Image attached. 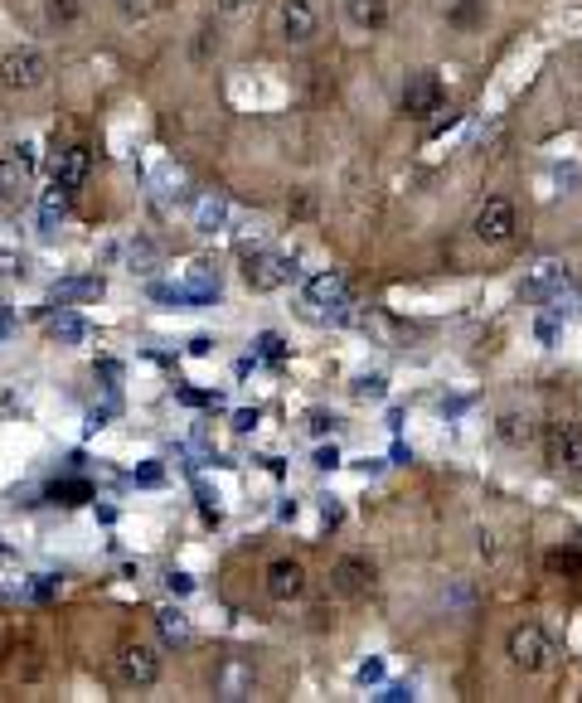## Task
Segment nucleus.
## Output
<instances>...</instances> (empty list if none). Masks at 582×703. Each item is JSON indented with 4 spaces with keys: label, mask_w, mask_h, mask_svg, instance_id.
<instances>
[{
    "label": "nucleus",
    "mask_w": 582,
    "mask_h": 703,
    "mask_svg": "<svg viewBox=\"0 0 582 703\" xmlns=\"http://www.w3.org/2000/svg\"><path fill=\"white\" fill-rule=\"evenodd\" d=\"M306 427L316 432V437H326V432L340 427V418H335V412H311V418H306Z\"/></svg>",
    "instance_id": "nucleus-30"
},
{
    "label": "nucleus",
    "mask_w": 582,
    "mask_h": 703,
    "mask_svg": "<svg viewBox=\"0 0 582 703\" xmlns=\"http://www.w3.org/2000/svg\"><path fill=\"white\" fill-rule=\"evenodd\" d=\"M165 587H171L175 597H185V593H195V577L189 573H165Z\"/></svg>",
    "instance_id": "nucleus-31"
},
{
    "label": "nucleus",
    "mask_w": 582,
    "mask_h": 703,
    "mask_svg": "<svg viewBox=\"0 0 582 703\" xmlns=\"http://www.w3.org/2000/svg\"><path fill=\"white\" fill-rule=\"evenodd\" d=\"M442 112V78H436L432 69H422V73H412L408 83H403V117H412V121H428Z\"/></svg>",
    "instance_id": "nucleus-7"
},
{
    "label": "nucleus",
    "mask_w": 582,
    "mask_h": 703,
    "mask_svg": "<svg viewBox=\"0 0 582 703\" xmlns=\"http://www.w3.org/2000/svg\"><path fill=\"white\" fill-rule=\"evenodd\" d=\"M267 597L272 601L306 597V567H301L296 558H277V563H267Z\"/></svg>",
    "instance_id": "nucleus-12"
},
{
    "label": "nucleus",
    "mask_w": 582,
    "mask_h": 703,
    "mask_svg": "<svg viewBox=\"0 0 582 703\" xmlns=\"http://www.w3.org/2000/svg\"><path fill=\"white\" fill-rule=\"evenodd\" d=\"M257 354H263V360H287V340L282 335H257Z\"/></svg>",
    "instance_id": "nucleus-28"
},
{
    "label": "nucleus",
    "mask_w": 582,
    "mask_h": 703,
    "mask_svg": "<svg viewBox=\"0 0 582 703\" xmlns=\"http://www.w3.org/2000/svg\"><path fill=\"white\" fill-rule=\"evenodd\" d=\"M369 583H374V567H369L364 558H340V563L330 567V587L340 597H364Z\"/></svg>",
    "instance_id": "nucleus-13"
},
{
    "label": "nucleus",
    "mask_w": 582,
    "mask_h": 703,
    "mask_svg": "<svg viewBox=\"0 0 582 703\" xmlns=\"http://www.w3.org/2000/svg\"><path fill=\"white\" fill-rule=\"evenodd\" d=\"M514 229H520V214H514V204L510 199H486V204L476 209V219H472V233L480 243H490V248H500V243H510L514 238Z\"/></svg>",
    "instance_id": "nucleus-5"
},
{
    "label": "nucleus",
    "mask_w": 582,
    "mask_h": 703,
    "mask_svg": "<svg viewBox=\"0 0 582 703\" xmlns=\"http://www.w3.org/2000/svg\"><path fill=\"white\" fill-rule=\"evenodd\" d=\"M214 694L219 699H248L253 694V665L238 660V655H229L214 675Z\"/></svg>",
    "instance_id": "nucleus-15"
},
{
    "label": "nucleus",
    "mask_w": 582,
    "mask_h": 703,
    "mask_svg": "<svg viewBox=\"0 0 582 703\" xmlns=\"http://www.w3.org/2000/svg\"><path fill=\"white\" fill-rule=\"evenodd\" d=\"M301 267L296 258H287V253H248L243 258V282L253 286V292H277V286L296 282Z\"/></svg>",
    "instance_id": "nucleus-3"
},
{
    "label": "nucleus",
    "mask_w": 582,
    "mask_h": 703,
    "mask_svg": "<svg viewBox=\"0 0 582 703\" xmlns=\"http://www.w3.org/2000/svg\"><path fill=\"white\" fill-rule=\"evenodd\" d=\"M277 25H282V39L287 44H311L321 35V10L311 0H282L277 10Z\"/></svg>",
    "instance_id": "nucleus-10"
},
{
    "label": "nucleus",
    "mask_w": 582,
    "mask_h": 703,
    "mask_svg": "<svg viewBox=\"0 0 582 703\" xmlns=\"http://www.w3.org/2000/svg\"><path fill=\"white\" fill-rule=\"evenodd\" d=\"M223 219H229V204H223V199H214V195L199 199V209H195V229L199 233H219Z\"/></svg>",
    "instance_id": "nucleus-22"
},
{
    "label": "nucleus",
    "mask_w": 582,
    "mask_h": 703,
    "mask_svg": "<svg viewBox=\"0 0 582 703\" xmlns=\"http://www.w3.org/2000/svg\"><path fill=\"white\" fill-rule=\"evenodd\" d=\"M544 567L554 577H582V553L578 549H548L544 553Z\"/></svg>",
    "instance_id": "nucleus-23"
},
{
    "label": "nucleus",
    "mask_w": 582,
    "mask_h": 703,
    "mask_svg": "<svg viewBox=\"0 0 582 703\" xmlns=\"http://www.w3.org/2000/svg\"><path fill=\"white\" fill-rule=\"evenodd\" d=\"M257 427V408H243V412H233V432H253Z\"/></svg>",
    "instance_id": "nucleus-36"
},
{
    "label": "nucleus",
    "mask_w": 582,
    "mask_h": 703,
    "mask_svg": "<svg viewBox=\"0 0 582 703\" xmlns=\"http://www.w3.org/2000/svg\"><path fill=\"white\" fill-rule=\"evenodd\" d=\"M335 466H340V452H335V446H321V452H316V471H335Z\"/></svg>",
    "instance_id": "nucleus-35"
},
{
    "label": "nucleus",
    "mask_w": 582,
    "mask_h": 703,
    "mask_svg": "<svg viewBox=\"0 0 582 703\" xmlns=\"http://www.w3.org/2000/svg\"><path fill=\"white\" fill-rule=\"evenodd\" d=\"M496 432H500V442L505 446H529L534 442V422L524 418V412H500Z\"/></svg>",
    "instance_id": "nucleus-19"
},
{
    "label": "nucleus",
    "mask_w": 582,
    "mask_h": 703,
    "mask_svg": "<svg viewBox=\"0 0 582 703\" xmlns=\"http://www.w3.org/2000/svg\"><path fill=\"white\" fill-rule=\"evenodd\" d=\"M63 214H69V189L54 185L49 195H44V204H39V229H44V233H54V229L63 223Z\"/></svg>",
    "instance_id": "nucleus-20"
},
{
    "label": "nucleus",
    "mask_w": 582,
    "mask_h": 703,
    "mask_svg": "<svg viewBox=\"0 0 582 703\" xmlns=\"http://www.w3.org/2000/svg\"><path fill=\"white\" fill-rule=\"evenodd\" d=\"M568 282V267H558V262H544L539 272L529 277V282H524V292L529 296H539V292H554V286H563Z\"/></svg>",
    "instance_id": "nucleus-24"
},
{
    "label": "nucleus",
    "mask_w": 582,
    "mask_h": 703,
    "mask_svg": "<svg viewBox=\"0 0 582 703\" xmlns=\"http://www.w3.org/2000/svg\"><path fill=\"white\" fill-rule=\"evenodd\" d=\"M306 306L316 311H345L350 306V282H345V272H316L306 277Z\"/></svg>",
    "instance_id": "nucleus-11"
},
{
    "label": "nucleus",
    "mask_w": 582,
    "mask_h": 703,
    "mask_svg": "<svg viewBox=\"0 0 582 703\" xmlns=\"http://www.w3.org/2000/svg\"><path fill=\"white\" fill-rule=\"evenodd\" d=\"M54 593H59V577H39V583L30 587V597H35V601H49Z\"/></svg>",
    "instance_id": "nucleus-33"
},
{
    "label": "nucleus",
    "mask_w": 582,
    "mask_h": 703,
    "mask_svg": "<svg viewBox=\"0 0 582 703\" xmlns=\"http://www.w3.org/2000/svg\"><path fill=\"white\" fill-rule=\"evenodd\" d=\"M49 171H54V185L69 189V195H73V189L88 180V171H93V155H88V147H69V151L54 155Z\"/></svg>",
    "instance_id": "nucleus-14"
},
{
    "label": "nucleus",
    "mask_w": 582,
    "mask_h": 703,
    "mask_svg": "<svg viewBox=\"0 0 582 703\" xmlns=\"http://www.w3.org/2000/svg\"><path fill=\"white\" fill-rule=\"evenodd\" d=\"M117 675H121V684H131V689H151L155 679H161V651H155V645H141V641L121 645Z\"/></svg>",
    "instance_id": "nucleus-8"
},
{
    "label": "nucleus",
    "mask_w": 582,
    "mask_h": 703,
    "mask_svg": "<svg viewBox=\"0 0 582 703\" xmlns=\"http://www.w3.org/2000/svg\"><path fill=\"white\" fill-rule=\"evenodd\" d=\"M0 272L15 282V277H25V258H15V253H0Z\"/></svg>",
    "instance_id": "nucleus-32"
},
{
    "label": "nucleus",
    "mask_w": 582,
    "mask_h": 703,
    "mask_svg": "<svg viewBox=\"0 0 582 703\" xmlns=\"http://www.w3.org/2000/svg\"><path fill=\"white\" fill-rule=\"evenodd\" d=\"M354 394H360V398H384L388 388H384V378H379V374H369V378H354Z\"/></svg>",
    "instance_id": "nucleus-29"
},
{
    "label": "nucleus",
    "mask_w": 582,
    "mask_h": 703,
    "mask_svg": "<svg viewBox=\"0 0 582 703\" xmlns=\"http://www.w3.org/2000/svg\"><path fill=\"white\" fill-rule=\"evenodd\" d=\"M165 5H171V0H117V15L137 25V20H151L155 10H165Z\"/></svg>",
    "instance_id": "nucleus-26"
},
{
    "label": "nucleus",
    "mask_w": 582,
    "mask_h": 703,
    "mask_svg": "<svg viewBox=\"0 0 582 703\" xmlns=\"http://www.w3.org/2000/svg\"><path fill=\"white\" fill-rule=\"evenodd\" d=\"M88 500H93V485L88 481H54L49 485V505L73 509V505H88Z\"/></svg>",
    "instance_id": "nucleus-21"
},
{
    "label": "nucleus",
    "mask_w": 582,
    "mask_h": 703,
    "mask_svg": "<svg viewBox=\"0 0 582 703\" xmlns=\"http://www.w3.org/2000/svg\"><path fill=\"white\" fill-rule=\"evenodd\" d=\"M544 452H548V461H554L558 471L582 476V427L578 422H548Z\"/></svg>",
    "instance_id": "nucleus-6"
},
{
    "label": "nucleus",
    "mask_w": 582,
    "mask_h": 703,
    "mask_svg": "<svg viewBox=\"0 0 582 703\" xmlns=\"http://www.w3.org/2000/svg\"><path fill=\"white\" fill-rule=\"evenodd\" d=\"M505 655L524 675H544V669L554 665V641H548V631L539 621H520V626L505 635Z\"/></svg>",
    "instance_id": "nucleus-2"
},
{
    "label": "nucleus",
    "mask_w": 582,
    "mask_h": 703,
    "mask_svg": "<svg viewBox=\"0 0 582 703\" xmlns=\"http://www.w3.org/2000/svg\"><path fill=\"white\" fill-rule=\"evenodd\" d=\"M155 631H161L165 645H189V617L181 607H161L155 611Z\"/></svg>",
    "instance_id": "nucleus-18"
},
{
    "label": "nucleus",
    "mask_w": 582,
    "mask_h": 703,
    "mask_svg": "<svg viewBox=\"0 0 582 703\" xmlns=\"http://www.w3.org/2000/svg\"><path fill=\"white\" fill-rule=\"evenodd\" d=\"M44 15H49V25L69 30L73 20H78V0H49V5H44Z\"/></svg>",
    "instance_id": "nucleus-27"
},
{
    "label": "nucleus",
    "mask_w": 582,
    "mask_h": 703,
    "mask_svg": "<svg viewBox=\"0 0 582 703\" xmlns=\"http://www.w3.org/2000/svg\"><path fill=\"white\" fill-rule=\"evenodd\" d=\"M345 20L360 35H379L388 25V0H345Z\"/></svg>",
    "instance_id": "nucleus-16"
},
{
    "label": "nucleus",
    "mask_w": 582,
    "mask_h": 703,
    "mask_svg": "<svg viewBox=\"0 0 582 703\" xmlns=\"http://www.w3.org/2000/svg\"><path fill=\"white\" fill-rule=\"evenodd\" d=\"M379 699H384V703H403V699H412V694H408V689H403V684H388Z\"/></svg>",
    "instance_id": "nucleus-38"
},
{
    "label": "nucleus",
    "mask_w": 582,
    "mask_h": 703,
    "mask_svg": "<svg viewBox=\"0 0 582 703\" xmlns=\"http://www.w3.org/2000/svg\"><path fill=\"white\" fill-rule=\"evenodd\" d=\"M49 335L54 340H63V344H78V340H88V326L73 316V311H59V316L49 320Z\"/></svg>",
    "instance_id": "nucleus-25"
},
{
    "label": "nucleus",
    "mask_w": 582,
    "mask_h": 703,
    "mask_svg": "<svg viewBox=\"0 0 582 703\" xmlns=\"http://www.w3.org/2000/svg\"><path fill=\"white\" fill-rule=\"evenodd\" d=\"M5 282H10V277H5V272H0V296H5Z\"/></svg>",
    "instance_id": "nucleus-39"
},
{
    "label": "nucleus",
    "mask_w": 582,
    "mask_h": 703,
    "mask_svg": "<svg viewBox=\"0 0 582 703\" xmlns=\"http://www.w3.org/2000/svg\"><path fill=\"white\" fill-rule=\"evenodd\" d=\"M155 296L171 301V306H214V296H219V277H214V267H209V262H195V267L185 272V282H175V286H155Z\"/></svg>",
    "instance_id": "nucleus-4"
},
{
    "label": "nucleus",
    "mask_w": 582,
    "mask_h": 703,
    "mask_svg": "<svg viewBox=\"0 0 582 703\" xmlns=\"http://www.w3.org/2000/svg\"><path fill=\"white\" fill-rule=\"evenodd\" d=\"M30 185H35V161H30V147H20L15 155H0V204H25Z\"/></svg>",
    "instance_id": "nucleus-9"
},
{
    "label": "nucleus",
    "mask_w": 582,
    "mask_h": 703,
    "mask_svg": "<svg viewBox=\"0 0 582 703\" xmlns=\"http://www.w3.org/2000/svg\"><path fill=\"white\" fill-rule=\"evenodd\" d=\"M384 679V660H364L360 665V684H379Z\"/></svg>",
    "instance_id": "nucleus-34"
},
{
    "label": "nucleus",
    "mask_w": 582,
    "mask_h": 703,
    "mask_svg": "<svg viewBox=\"0 0 582 703\" xmlns=\"http://www.w3.org/2000/svg\"><path fill=\"white\" fill-rule=\"evenodd\" d=\"M107 282L103 277H69V282H54V301L59 306H73V301H103Z\"/></svg>",
    "instance_id": "nucleus-17"
},
{
    "label": "nucleus",
    "mask_w": 582,
    "mask_h": 703,
    "mask_svg": "<svg viewBox=\"0 0 582 703\" xmlns=\"http://www.w3.org/2000/svg\"><path fill=\"white\" fill-rule=\"evenodd\" d=\"M49 83V59H44L39 49H10L5 59H0V93L10 97H25V93H39V87Z\"/></svg>",
    "instance_id": "nucleus-1"
},
{
    "label": "nucleus",
    "mask_w": 582,
    "mask_h": 703,
    "mask_svg": "<svg viewBox=\"0 0 582 703\" xmlns=\"http://www.w3.org/2000/svg\"><path fill=\"white\" fill-rule=\"evenodd\" d=\"M214 5L223 10V15H238V10H248V5H257V0H214Z\"/></svg>",
    "instance_id": "nucleus-37"
}]
</instances>
